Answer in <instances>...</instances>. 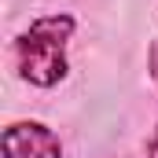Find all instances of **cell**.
I'll list each match as a JSON object with an SVG mask.
<instances>
[{
  "instance_id": "obj_2",
  "label": "cell",
  "mask_w": 158,
  "mask_h": 158,
  "mask_svg": "<svg viewBox=\"0 0 158 158\" xmlns=\"http://www.w3.org/2000/svg\"><path fill=\"white\" fill-rule=\"evenodd\" d=\"M4 158H63V140L44 121H11L0 136Z\"/></svg>"
},
{
  "instance_id": "obj_3",
  "label": "cell",
  "mask_w": 158,
  "mask_h": 158,
  "mask_svg": "<svg viewBox=\"0 0 158 158\" xmlns=\"http://www.w3.org/2000/svg\"><path fill=\"white\" fill-rule=\"evenodd\" d=\"M151 74H155V85H158V40H155V48H151ZM147 158H158V125H155V132H151V140H147Z\"/></svg>"
},
{
  "instance_id": "obj_1",
  "label": "cell",
  "mask_w": 158,
  "mask_h": 158,
  "mask_svg": "<svg viewBox=\"0 0 158 158\" xmlns=\"http://www.w3.org/2000/svg\"><path fill=\"white\" fill-rule=\"evenodd\" d=\"M77 30V19L66 11L40 15L15 37V70L33 88H55L70 74L66 44Z\"/></svg>"
}]
</instances>
